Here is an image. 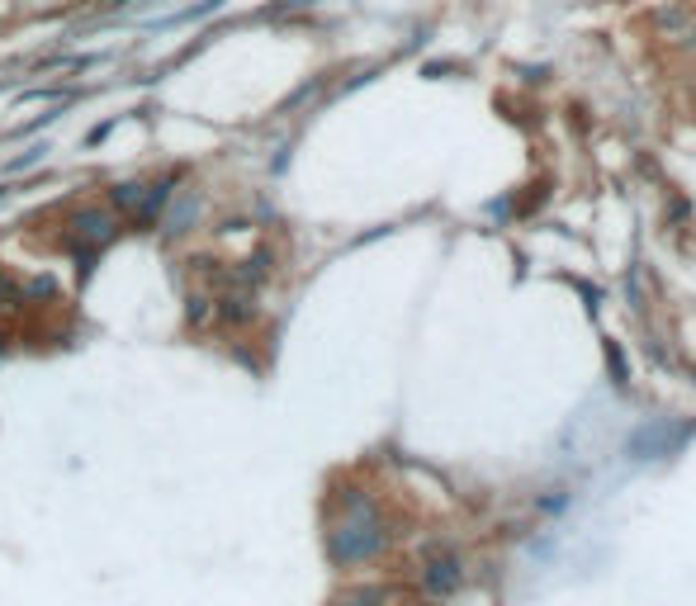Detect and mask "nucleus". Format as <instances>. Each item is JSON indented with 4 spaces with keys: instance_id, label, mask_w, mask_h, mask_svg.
I'll return each instance as SVG.
<instances>
[{
    "instance_id": "1",
    "label": "nucleus",
    "mask_w": 696,
    "mask_h": 606,
    "mask_svg": "<svg viewBox=\"0 0 696 606\" xmlns=\"http://www.w3.org/2000/svg\"><path fill=\"white\" fill-rule=\"evenodd\" d=\"M379 545H384V521H379L375 502L365 493H346V517L337 521V531L327 535L332 559L337 564H360V559L379 554Z\"/></svg>"
},
{
    "instance_id": "2",
    "label": "nucleus",
    "mask_w": 696,
    "mask_h": 606,
    "mask_svg": "<svg viewBox=\"0 0 696 606\" xmlns=\"http://www.w3.org/2000/svg\"><path fill=\"white\" fill-rule=\"evenodd\" d=\"M119 237V214L114 209H100V204H90V209H76L72 214V242H76V251L86 247V251H100V247H109Z\"/></svg>"
},
{
    "instance_id": "3",
    "label": "nucleus",
    "mask_w": 696,
    "mask_h": 606,
    "mask_svg": "<svg viewBox=\"0 0 696 606\" xmlns=\"http://www.w3.org/2000/svg\"><path fill=\"white\" fill-rule=\"evenodd\" d=\"M682 436H687V427H678V431H668V422H649V427L630 441V450L640 455V460H654V455H668V450L678 446Z\"/></svg>"
},
{
    "instance_id": "4",
    "label": "nucleus",
    "mask_w": 696,
    "mask_h": 606,
    "mask_svg": "<svg viewBox=\"0 0 696 606\" xmlns=\"http://www.w3.org/2000/svg\"><path fill=\"white\" fill-rule=\"evenodd\" d=\"M199 214H204V199L180 195L176 204L161 209V232H166V237H180V232H190V223H199Z\"/></svg>"
},
{
    "instance_id": "5",
    "label": "nucleus",
    "mask_w": 696,
    "mask_h": 606,
    "mask_svg": "<svg viewBox=\"0 0 696 606\" xmlns=\"http://www.w3.org/2000/svg\"><path fill=\"white\" fill-rule=\"evenodd\" d=\"M171 190H176V176H166L161 185H147V199H143V209L133 214V223H138V228H152L161 218V209L171 204Z\"/></svg>"
},
{
    "instance_id": "6",
    "label": "nucleus",
    "mask_w": 696,
    "mask_h": 606,
    "mask_svg": "<svg viewBox=\"0 0 696 606\" xmlns=\"http://www.w3.org/2000/svg\"><path fill=\"white\" fill-rule=\"evenodd\" d=\"M460 588V559H431L427 564V592H436V597H446V592Z\"/></svg>"
},
{
    "instance_id": "7",
    "label": "nucleus",
    "mask_w": 696,
    "mask_h": 606,
    "mask_svg": "<svg viewBox=\"0 0 696 606\" xmlns=\"http://www.w3.org/2000/svg\"><path fill=\"white\" fill-rule=\"evenodd\" d=\"M147 199V185L143 180H124V185H114L109 190V209H119V214H138Z\"/></svg>"
},
{
    "instance_id": "8",
    "label": "nucleus",
    "mask_w": 696,
    "mask_h": 606,
    "mask_svg": "<svg viewBox=\"0 0 696 606\" xmlns=\"http://www.w3.org/2000/svg\"><path fill=\"white\" fill-rule=\"evenodd\" d=\"M251 313H256V308H251V299H247V289H237V294H223V299H218V318L223 322H247Z\"/></svg>"
},
{
    "instance_id": "9",
    "label": "nucleus",
    "mask_w": 696,
    "mask_h": 606,
    "mask_svg": "<svg viewBox=\"0 0 696 606\" xmlns=\"http://www.w3.org/2000/svg\"><path fill=\"white\" fill-rule=\"evenodd\" d=\"M266 266H270V251H256V256H247L242 266L232 270V285L251 289V285H256V280H266Z\"/></svg>"
},
{
    "instance_id": "10",
    "label": "nucleus",
    "mask_w": 696,
    "mask_h": 606,
    "mask_svg": "<svg viewBox=\"0 0 696 606\" xmlns=\"http://www.w3.org/2000/svg\"><path fill=\"white\" fill-rule=\"evenodd\" d=\"M48 157V143H34V147H24L15 161H5V176H24L29 166H38V161Z\"/></svg>"
},
{
    "instance_id": "11",
    "label": "nucleus",
    "mask_w": 696,
    "mask_h": 606,
    "mask_svg": "<svg viewBox=\"0 0 696 606\" xmlns=\"http://www.w3.org/2000/svg\"><path fill=\"white\" fill-rule=\"evenodd\" d=\"M19 299H53V280H48V275H34V280H24Z\"/></svg>"
},
{
    "instance_id": "12",
    "label": "nucleus",
    "mask_w": 696,
    "mask_h": 606,
    "mask_svg": "<svg viewBox=\"0 0 696 606\" xmlns=\"http://www.w3.org/2000/svg\"><path fill=\"white\" fill-rule=\"evenodd\" d=\"M209 303H214V299H204V294H190V308H185V318L195 322V327H199V322H209V313H214Z\"/></svg>"
},
{
    "instance_id": "13",
    "label": "nucleus",
    "mask_w": 696,
    "mask_h": 606,
    "mask_svg": "<svg viewBox=\"0 0 696 606\" xmlns=\"http://www.w3.org/2000/svg\"><path fill=\"white\" fill-rule=\"evenodd\" d=\"M218 5H223V0H204V5H190V10H180V15H176V24H185V19H204V15H214Z\"/></svg>"
},
{
    "instance_id": "14",
    "label": "nucleus",
    "mask_w": 696,
    "mask_h": 606,
    "mask_svg": "<svg viewBox=\"0 0 696 606\" xmlns=\"http://www.w3.org/2000/svg\"><path fill=\"white\" fill-rule=\"evenodd\" d=\"M607 360H611V379H616V384H625V360H621V351H616V346H607Z\"/></svg>"
},
{
    "instance_id": "15",
    "label": "nucleus",
    "mask_w": 696,
    "mask_h": 606,
    "mask_svg": "<svg viewBox=\"0 0 696 606\" xmlns=\"http://www.w3.org/2000/svg\"><path fill=\"white\" fill-rule=\"evenodd\" d=\"M5 195H10V190H5V185H0V199H5Z\"/></svg>"
},
{
    "instance_id": "16",
    "label": "nucleus",
    "mask_w": 696,
    "mask_h": 606,
    "mask_svg": "<svg viewBox=\"0 0 696 606\" xmlns=\"http://www.w3.org/2000/svg\"><path fill=\"white\" fill-rule=\"evenodd\" d=\"M0 356H5V337H0Z\"/></svg>"
}]
</instances>
